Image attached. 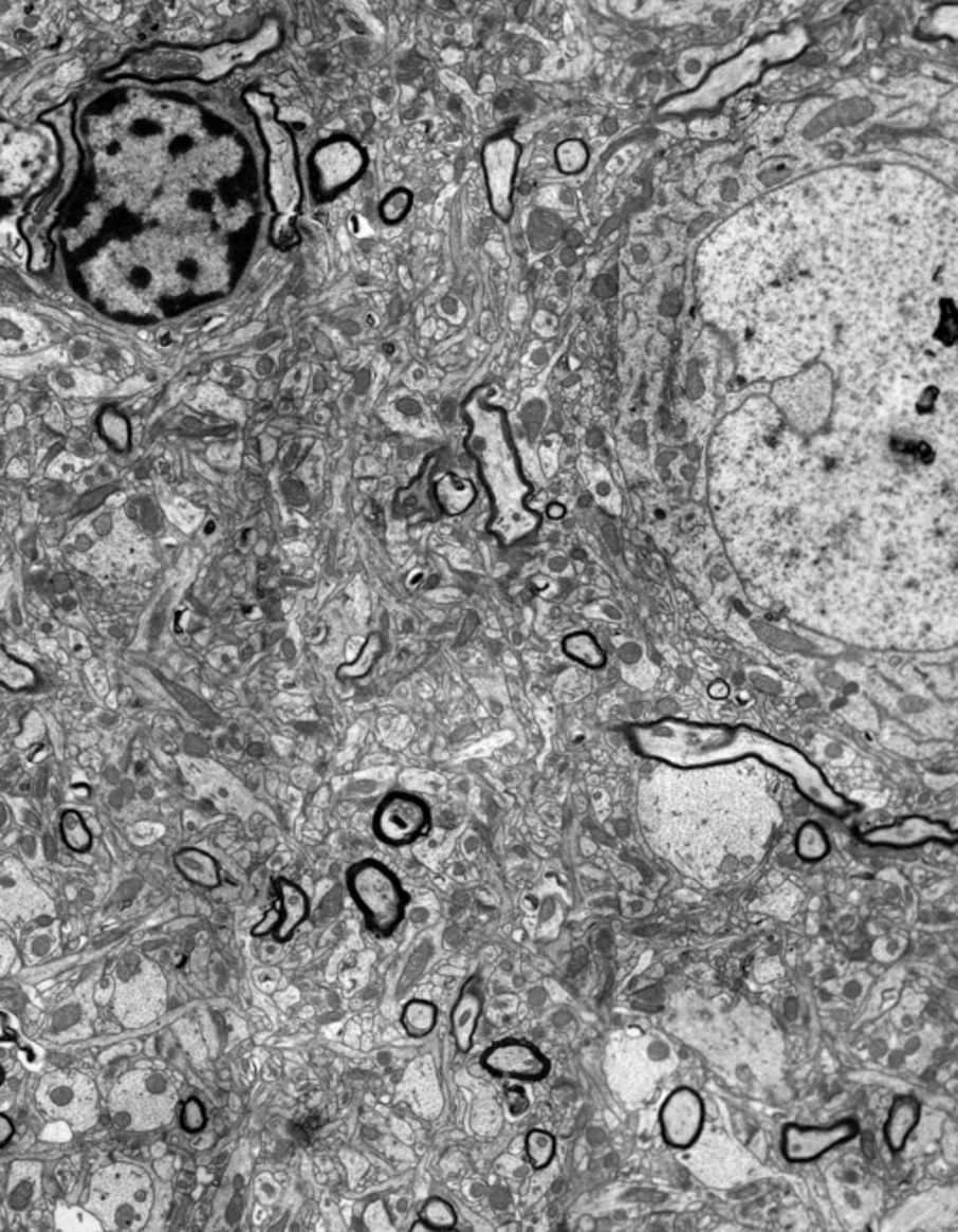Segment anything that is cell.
<instances>
[{
    "label": "cell",
    "instance_id": "cell-1",
    "mask_svg": "<svg viewBox=\"0 0 958 1232\" xmlns=\"http://www.w3.org/2000/svg\"><path fill=\"white\" fill-rule=\"evenodd\" d=\"M633 735L646 755L670 767H717L756 757L763 765H773L796 777L799 791L816 806L836 815H845L852 809V804L836 794L804 755L751 729L659 721L634 727Z\"/></svg>",
    "mask_w": 958,
    "mask_h": 1232
},
{
    "label": "cell",
    "instance_id": "cell-2",
    "mask_svg": "<svg viewBox=\"0 0 958 1232\" xmlns=\"http://www.w3.org/2000/svg\"><path fill=\"white\" fill-rule=\"evenodd\" d=\"M485 392L476 390L464 403L463 417L468 425L464 446L491 498L489 531L502 546H513L536 531L539 517L527 507L532 490L520 471L505 412L489 403Z\"/></svg>",
    "mask_w": 958,
    "mask_h": 1232
},
{
    "label": "cell",
    "instance_id": "cell-3",
    "mask_svg": "<svg viewBox=\"0 0 958 1232\" xmlns=\"http://www.w3.org/2000/svg\"><path fill=\"white\" fill-rule=\"evenodd\" d=\"M152 1188L143 1169L114 1163L90 1182L87 1210L109 1231H137L147 1221Z\"/></svg>",
    "mask_w": 958,
    "mask_h": 1232
},
{
    "label": "cell",
    "instance_id": "cell-4",
    "mask_svg": "<svg viewBox=\"0 0 958 1232\" xmlns=\"http://www.w3.org/2000/svg\"><path fill=\"white\" fill-rule=\"evenodd\" d=\"M245 104L259 121L262 140L269 148L270 199L279 216H293L300 204V182L296 169L293 135L276 118V104L269 94L250 92Z\"/></svg>",
    "mask_w": 958,
    "mask_h": 1232
},
{
    "label": "cell",
    "instance_id": "cell-5",
    "mask_svg": "<svg viewBox=\"0 0 958 1232\" xmlns=\"http://www.w3.org/2000/svg\"><path fill=\"white\" fill-rule=\"evenodd\" d=\"M350 896L356 901L367 927L379 937H390L405 918L408 896L386 865L364 860L352 865L347 875Z\"/></svg>",
    "mask_w": 958,
    "mask_h": 1232
},
{
    "label": "cell",
    "instance_id": "cell-6",
    "mask_svg": "<svg viewBox=\"0 0 958 1232\" xmlns=\"http://www.w3.org/2000/svg\"><path fill=\"white\" fill-rule=\"evenodd\" d=\"M36 1102L45 1117L62 1120L75 1129H87L98 1120V1088L75 1069H57L41 1078Z\"/></svg>",
    "mask_w": 958,
    "mask_h": 1232
},
{
    "label": "cell",
    "instance_id": "cell-7",
    "mask_svg": "<svg viewBox=\"0 0 958 1232\" xmlns=\"http://www.w3.org/2000/svg\"><path fill=\"white\" fill-rule=\"evenodd\" d=\"M427 804L408 792H391L374 811L373 828L388 845H408L429 828Z\"/></svg>",
    "mask_w": 958,
    "mask_h": 1232
},
{
    "label": "cell",
    "instance_id": "cell-8",
    "mask_svg": "<svg viewBox=\"0 0 958 1232\" xmlns=\"http://www.w3.org/2000/svg\"><path fill=\"white\" fill-rule=\"evenodd\" d=\"M163 1092V1078L154 1071H131L126 1073L109 1096V1115L114 1126L121 1129L141 1132L148 1129V1098H158Z\"/></svg>",
    "mask_w": 958,
    "mask_h": 1232
},
{
    "label": "cell",
    "instance_id": "cell-9",
    "mask_svg": "<svg viewBox=\"0 0 958 1232\" xmlns=\"http://www.w3.org/2000/svg\"><path fill=\"white\" fill-rule=\"evenodd\" d=\"M366 158L362 150L347 140H335L318 148L311 160L313 189L320 199L339 194L364 169Z\"/></svg>",
    "mask_w": 958,
    "mask_h": 1232
},
{
    "label": "cell",
    "instance_id": "cell-10",
    "mask_svg": "<svg viewBox=\"0 0 958 1232\" xmlns=\"http://www.w3.org/2000/svg\"><path fill=\"white\" fill-rule=\"evenodd\" d=\"M858 1135L855 1120H839L828 1126L788 1124L782 1132V1154L792 1163H809L822 1158Z\"/></svg>",
    "mask_w": 958,
    "mask_h": 1232
},
{
    "label": "cell",
    "instance_id": "cell-11",
    "mask_svg": "<svg viewBox=\"0 0 958 1232\" xmlns=\"http://www.w3.org/2000/svg\"><path fill=\"white\" fill-rule=\"evenodd\" d=\"M481 1066L496 1078L536 1083L549 1075L551 1062L537 1047L519 1040H504L481 1054Z\"/></svg>",
    "mask_w": 958,
    "mask_h": 1232
},
{
    "label": "cell",
    "instance_id": "cell-12",
    "mask_svg": "<svg viewBox=\"0 0 958 1232\" xmlns=\"http://www.w3.org/2000/svg\"><path fill=\"white\" fill-rule=\"evenodd\" d=\"M704 1102L693 1088L682 1086L666 1098L659 1110V1124L666 1143L675 1148H687L702 1134Z\"/></svg>",
    "mask_w": 958,
    "mask_h": 1232
},
{
    "label": "cell",
    "instance_id": "cell-13",
    "mask_svg": "<svg viewBox=\"0 0 958 1232\" xmlns=\"http://www.w3.org/2000/svg\"><path fill=\"white\" fill-rule=\"evenodd\" d=\"M957 832L943 823H936L923 816H908L895 825L877 826L869 832L863 833V841L877 847H893V849H908L925 845L928 841H943L955 843Z\"/></svg>",
    "mask_w": 958,
    "mask_h": 1232
},
{
    "label": "cell",
    "instance_id": "cell-14",
    "mask_svg": "<svg viewBox=\"0 0 958 1232\" xmlns=\"http://www.w3.org/2000/svg\"><path fill=\"white\" fill-rule=\"evenodd\" d=\"M517 155L519 148L510 137L489 141L483 152L491 203L502 218H510L512 214V182Z\"/></svg>",
    "mask_w": 958,
    "mask_h": 1232
},
{
    "label": "cell",
    "instance_id": "cell-15",
    "mask_svg": "<svg viewBox=\"0 0 958 1232\" xmlns=\"http://www.w3.org/2000/svg\"><path fill=\"white\" fill-rule=\"evenodd\" d=\"M439 465V454H432L425 459L422 471L412 482L395 493L393 498V514L399 519H437L439 507L432 495V474Z\"/></svg>",
    "mask_w": 958,
    "mask_h": 1232
},
{
    "label": "cell",
    "instance_id": "cell-16",
    "mask_svg": "<svg viewBox=\"0 0 958 1232\" xmlns=\"http://www.w3.org/2000/svg\"><path fill=\"white\" fill-rule=\"evenodd\" d=\"M483 1012V996L479 989V979L471 978L466 981L461 995L452 1010V1036L461 1053H468L474 1045V1036L478 1030L479 1017Z\"/></svg>",
    "mask_w": 958,
    "mask_h": 1232
},
{
    "label": "cell",
    "instance_id": "cell-17",
    "mask_svg": "<svg viewBox=\"0 0 958 1232\" xmlns=\"http://www.w3.org/2000/svg\"><path fill=\"white\" fill-rule=\"evenodd\" d=\"M276 891L279 916L272 933L277 942H289L293 939L294 931L298 930L309 916V899L298 884L287 879H279L276 882Z\"/></svg>",
    "mask_w": 958,
    "mask_h": 1232
},
{
    "label": "cell",
    "instance_id": "cell-18",
    "mask_svg": "<svg viewBox=\"0 0 958 1232\" xmlns=\"http://www.w3.org/2000/svg\"><path fill=\"white\" fill-rule=\"evenodd\" d=\"M174 867L186 881L194 882L201 888L214 889L221 884L220 864L216 858L196 847H187L172 858Z\"/></svg>",
    "mask_w": 958,
    "mask_h": 1232
},
{
    "label": "cell",
    "instance_id": "cell-19",
    "mask_svg": "<svg viewBox=\"0 0 958 1232\" xmlns=\"http://www.w3.org/2000/svg\"><path fill=\"white\" fill-rule=\"evenodd\" d=\"M921 1117V1107L914 1096H899L891 1105L884 1126L885 1143L893 1152H901L916 1129Z\"/></svg>",
    "mask_w": 958,
    "mask_h": 1232
},
{
    "label": "cell",
    "instance_id": "cell-20",
    "mask_svg": "<svg viewBox=\"0 0 958 1232\" xmlns=\"http://www.w3.org/2000/svg\"><path fill=\"white\" fill-rule=\"evenodd\" d=\"M432 495L440 512L446 515H461L476 500V488L466 478H461L457 474H446L435 483Z\"/></svg>",
    "mask_w": 958,
    "mask_h": 1232
},
{
    "label": "cell",
    "instance_id": "cell-21",
    "mask_svg": "<svg viewBox=\"0 0 958 1232\" xmlns=\"http://www.w3.org/2000/svg\"><path fill=\"white\" fill-rule=\"evenodd\" d=\"M38 684H40L38 673L29 663L17 660L16 656H12L0 645V686L6 687L8 692L23 694L34 692Z\"/></svg>",
    "mask_w": 958,
    "mask_h": 1232
},
{
    "label": "cell",
    "instance_id": "cell-22",
    "mask_svg": "<svg viewBox=\"0 0 958 1232\" xmlns=\"http://www.w3.org/2000/svg\"><path fill=\"white\" fill-rule=\"evenodd\" d=\"M99 437L118 454H128L131 449V425L128 418L121 410L109 407L102 410L98 417Z\"/></svg>",
    "mask_w": 958,
    "mask_h": 1232
},
{
    "label": "cell",
    "instance_id": "cell-23",
    "mask_svg": "<svg viewBox=\"0 0 958 1232\" xmlns=\"http://www.w3.org/2000/svg\"><path fill=\"white\" fill-rule=\"evenodd\" d=\"M437 1006L432 1003H427L423 998H414L410 1003H406L401 1013V1023L405 1027L406 1034L412 1037L429 1036L432 1029L437 1027Z\"/></svg>",
    "mask_w": 958,
    "mask_h": 1232
},
{
    "label": "cell",
    "instance_id": "cell-24",
    "mask_svg": "<svg viewBox=\"0 0 958 1232\" xmlns=\"http://www.w3.org/2000/svg\"><path fill=\"white\" fill-rule=\"evenodd\" d=\"M382 652H384V641H382L381 633L373 631L371 636L367 637L356 660L347 661L337 667V677L342 680H357V678L367 677L373 669L376 660L381 658Z\"/></svg>",
    "mask_w": 958,
    "mask_h": 1232
},
{
    "label": "cell",
    "instance_id": "cell-25",
    "mask_svg": "<svg viewBox=\"0 0 958 1232\" xmlns=\"http://www.w3.org/2000/svg\"><path fill=\"white\" fill-rule=\"evenodd\" d=\"M60 833L66 845L74 852H87L92 847V833L81 813L68 809L60 816Z\"/></svg>",
    "mask_w": 958,
    "mask_h": 1232
},
{
    "label": "cell",
    "instance_id": "cell-26",
    "mask_svg": "<svg viewBox=\"0 0 958 1232\" xmlns=\"http://www.w3.org/2000/svg\"><path fill=\"white\" fill-rule=\"evenodd\" d=\"M556 1154V1139L549 1132L544 1129H532L527 1135V1158H529L532 1167L545 1169L551 1165V1161Z\"/></svg>",
    "mask_w": 958,
    "mask_h": 1232
},
{
    "label": "cell",
    "instance_id": "cell-27",
    "mask_svg": "<svg viewBox=\"0 0 958 1232\" xmlns=\"http://www.w3.org/2000/svg\"><path fill=\"white\" fill-rule=\"evenodd\" d=\"M420 1219L429 1227L430 1231H449L457 1225V1212L446 1199L430 1197L423 1205Z\"/></svg>",
    "mask_w": 958,
    "mask_h": 1232
},
{
    "label": "cell",
    "instance_id": "cell-28",
    "mask_svg": "<svg viewBox=\"0 0 958 1232\" xmlns=\"http://www.w3.org/2000/svg\"><path fill=\"white\" fill-rule=\"evenodd\" d=\"M797 854L804 860H821V858L828 854L829 845L826 833L822 832L818 825H805L799 833H797L796 841Z\"/></svg>",
    "mask_w": 958,
    "mask_h": 1232
},
{
    "label": "cell",
    "instance_id": "cell-29",
    "mask_svg": "<svg viewBox=\"0 0 958 1232\" xmlns=\"http://www.w3.org/2000/svg\"><path fill=\"white\" fill-rule=\"evenodd\" d=\"M14 1176H16V1182L12 1180V1185H10V1205H12L14 1210H23L31 1202L34 1192H36L38 1171L31 1173V1165H26L25 1175L19 1176L17 1169L14 1167Z\"/></svg>",
    "mask_w": 958,
    "mask_h": 1232
},
{
    "label": "cell",
    "instance_id": "cell-30",
    "mask_svg": "<svg viewBox=\"0 0 958 1232\" xmlns=\"http://www.w3.org/2000/svg\"><path fill=\"white\" fill-rule=\"evenodd\" d=\"M410 206H412V194L406 191V189H395V191H391L390 196L382 201L381 218L384 220V223L395 225L403 218H406Z\"/></svg>",
    "mask_w": 958,
    "mask_h": 1232
},
{
    "label": "cell",
    "instance_id": "cell-31",
    "mask_svg": "<svg viewBox=\"0 0 958 1232\" xmlns=\"http://www.w3.org/2000/svg\"><path fill=\"white\" fill-rule=\"evenodd\" d=\"M180 1124L187 1134L201 1132L206 1126V1110H204L203 1103L199 1102L197 1098H189L180 1113Z\"/></svg>",
    "mask_w": 958,
    "mask_h": 1232
},
{
    "label": "cell",
    "instance_id": "cell-32",
    "mask_svg": "<svg viewBox=\"0 0 958 1232\" xmlns=\"http://www.w3.org/2000/svg\"><path fill=\"white\" fill-rule=\"evenodd\" d=\"M272 240L277 247H291V245L298 244V233L294 229L293 216H279L274 229H272Z\"/></svg>",
    "mask_w": 958,
    "mask_h": 1232
},
{
    "label": "cell",
    "instance_id": "cell-33",
    "mask_svg": "<svg viewBox=\"0 0 958 1232\" xmlns=\"http://www.w3.org/2000/svg\"><path fill=\"white\" fill-rule=\"evenodd\" d=\"M505 1102H508V1107L512 1110L513 1117L524 1115L530 1107L529 1096L524 1092V1088H520V1086H510L505 1090Z\"/></svg>",
    "mask_w": 958,
    "mask_h": 1232
},
{
    "label": "cell",
    "instance_id": "cell-34",
    "mask_svg": "<svg viewBox=\"0 0 958 1232\" xmlns=\"http://www.w3.org/2000/svg\"><path fill=\"white\" fill-rule=\"evenodd\" d=\"M14 1137V1122L6 1115L0 1113V1146L8 1144Z\"/></svg>",
    "mask_w": 958,
    "mask_h": 1232
},
{
    "label": "cell",
    "instance_id": "cell-35",
    "mask_svg": "<svg viewBox=\"0 0 958 1232\" xmlns=\"http://www.w3.org/2000/svg\"><path fill=\"white\" fill-rule=\"evenodd\" d=\"M412 1231H430V1229L427 1227V1225L423 1224L422 1219H420V1221H416V1224L412 1225Z\"/></svg>",
    "mask_w": 958,
    "mask_h": 1232
},
{
    "label": "cell",
    "instance_id": "cell-36",
    "mask_svg": "<svg viewBox=\"0 0 958 1232\" xmlns=\"http://www.w3.org/2000/svg\"><path fill=\"white\" fill-rule=\"evenodd\" d=\"M2 1079H4V1073H2V1069H0V1083H2Z\"/></svg>",
    "mask_w": 958,
    "mask_h": 1232
}]
</instances>
